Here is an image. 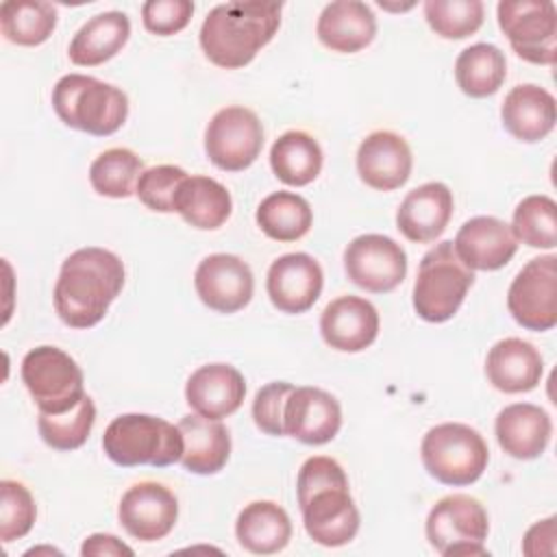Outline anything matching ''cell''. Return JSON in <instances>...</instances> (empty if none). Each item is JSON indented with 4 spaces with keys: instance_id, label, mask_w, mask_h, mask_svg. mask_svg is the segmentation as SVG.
Listing matches in <instances>:
<instances>
[{
    "instance_id": "obj_11",
    "label": "cell",
    "mask_w": 557,
    "mask_h": 557,
    "mask_svg": "<svg viewBox=\"0 0 557 557\" xmlns=\"http://www.w3.org/2000/svg\"><path fill=\"white\" fill-rule=\"evenodd\" d=\"M263 148V126L255 111L246 107L220 109L205 131V152L224 172L250 168Z\"/></svg>"
},
{
    "instance_id": "obj_41",
    "label": "cell",
    "mask_w": 557,
    "mask_h": 557,
    "mask_svg": "<svg viewBox=\"0 0 557 557\" xmlns=\"http://www.w3.org/2000/svg\"><path fill=\"white\" fill-rule=\"evenodd\" d=\"M296 385L287 383V381H274L263 385L252 400V418L255 424L274 437H283L285 435V422H283V413H285V403L287 396L292 394Z\"/></svg>"
},
{
    "instance_id": "obj_2",
    "label": "cell",
    "mask_w": 557,
    "mask_h": 557,
    "mask_svg": "<svg viewBox=\"0 0 557 557\" xmlns=\"http://www.w3.org/2000/svg\"><path fill=\"white\" fill-rule=\"evenodd\" d=\"M296 494L305 531L315 544L337 548L355 540L359 509L348 492V476L333 457H309L298 470Z\"/></svg>"
},
{
    "instance_id": "obj_20",
    "label": "cell",
    "mask_w": 557,
    "mask_h": 557,
    "mask_svg": "<svg viewBox=\"0 0 557 557\" xmlns=\"http://www.w3.org/2000/svg\"><path fill=\"white\" fill-rule=\"evenodd\" d=\"M411 148L398 133L374 131L359 144V178L376 191H392L405 185L411 174Z\"/></svg>"
},
{
    "instance_id": "obj_15",
    "label": "cell",
    "mask_w": 557,
    "mask_h": 557,
    "mask_svg": "<svg viewBox=\"0 0 557 557\" xmlns=\"http://www.w3.org/2000/svg\"><path fill=\"white\" fill-rule=\"evenodd\" d=\"M194 287L209 309L218 313H235L250 302L255 276L244 259L215 252L198 263L194 272Z\"/></svg>"
},
{
    "instance_id": "obj_6",
    "label": "cell",
    "mask_w": 557,
    "mask_h": 557,
    "mask_svg": "<svg viewBox=\"0 0 557 557\" xmlns=\"http://www.w3.org/2000/svg\"><path fill=\"white\" fill-rule=\"evenodd\" d=\"M426 472L453 487H463L481 479L490 450L483 435L461 422H444L426 431L420 446Z\"/></svg>"
},
{
    "instance_id": "obj_13",
    "label": "cell",
    "mask_w": 557,
    "mask_h": 557,
    "mask_svg": "<svg viewBox=\"0 0 557 557\" xmlns=\"http://www.w3.org/2000/svg\"><path fill=\"white\" fill-rule=\"evenodd\" d=\"M344 268L357 287L372 294H387L403 283L407 255L392 237L366 233L346 246Z\"/></svg>"
},
{
    "instance_id": "obj_34",
    "label": "cell",
    "mask_w": 557,
    "mask_h": 557,
    "mask_svg": "<svg viewBox=\"0 0 557 557\" xmlns=\"http://www.w3.org/2000/svg\"><path fill=\"white\" fill-rule=\"evenodd\" d=\"M57 26V9L41 0H7L0 4V30L17 46L44 44Z\"/></svg>"
},
{
    "instance_id": "obj_12",
    "label": "cell",
    "mask_w": 557,
    "mask_h": 557,
    "mask_svg": "<svg viewBox=\"0 0 557 557\" xmlns=\"http://www.w3.org/2000/svg\"><path fill=\"white\" fill-rule=\"evenodd\" d=\"M511 318L529 331H550L557 324V257L531 259L507 292Z\"/></svg>"
},
{
    "instance_id": "obj_43",
    "label": "cell",
    "mask_w": 557,
    "mask_h": 557,
    "mask_svg": "<svg viewBox=\"0 0 557 557\" xmlns=\"http://www.w3.org/2000/svg\"><path fill=\"white\" fill-rule=\"evenodd\" d=\"M555 540H557V518L550 516V518H546V520L535 522V524L524 533L522 553H524L527 557L555 555V550H557Z\"/></svg>"
},
{
    "instance_id": "obj_21",
    "label": "cell",
    "mask_w": 557,
    "mask_h": 557,
    "mask_svg": "<svg viewBox=\"0 0 557 557\" xmlns=\"http://www.w3.org/2000/svg\"><path fill=\"white\" fill-rule=\"evenodd\" d=\"M246 396L242 372L228 363H207L191 372L185 385L187 405L205 418L222 420L235 413Z\"/></svg>"
},
{
    "instance_id": "obj_40",
    "label": "cell",
    "mask_w": 557,
    "mask_h": 557,
    "mask_svg": "<svg viewBox=\"0 0 557 557\" xmlns=\"http://www.w3.org/2000/svg\"><path fill=\"white\" fill-rule=\"evenodd\" d=\"M187 172L178 165H154L141 172L135 194L150 209L159 213L174 211V198Z\"/></svg>"
},
{
    "instance_id": "obj_3",
    "label": "cell",
    "mask_w": 557,
    "mask_h": 557,
    "mask_svg": "<svg viewBox=\"0 0 557 557\" xmlns=\"http://www.w3.org/2000/svg\"><path fill=\"white\" fill-rule=\"evenodd\" d=\"M281 2H224L213 7L200 26L205 57L224 70L248 65L272 41L281 26Z\"/></svg>"
},
{
    "instance_id": "obj_35",
    "label": "cell",
    "mask_w": 557,
    "mask_h": 557,
    "mask_svg": "<svg viewBox=\"0 0 557 557\" xmlns=\"http://www.w3.org/2000/svg\"><path fill=\"white\" fill-rule=\"evenodd\" d=\"M141 172L144 163L133 150L109 148L91 161L89 183L100 196L128 198L131 194H135Z\"/></svg>"
},
{
    "instance_id": "obj_38",
    "label": "cell",
    "mask_w": 557,
    "mask_h": 557,
    "mask_svg": "<svg viewBox=\"0 0 557 557\" xmlns=\"http://www.w3.org/2000/svg\"><path fill=\"white\" fill-rule=\"evenodd\" d=\"M481 0H426L424 17L435 35L444 39H463L474 35L483 24Z\"/></svg>"
},
{
    "instance_id": "obj_28",
    "label": "cell",
    "mask_w": 557,
    "mask_h": 557,
    "mask_svg": "<svg viewBox=\"0 0 557 557\" xmlns=\"http://www.w3.org/2000/svg\"><path fill=\"white\" fill-rule=\"evenodd\" d=\"M131 35V22L122 11H104L87 20L70 41L67 54L74 65L94 67L113 59Z\"/></svg>"
},
{
    "instance_id": "obj_42",
    "label": "cell",
    "mask_w": 557,
    "mask_h": 557,
    "mask_svg": "<svg viewBox=\"0 0 557 557\" xmlns=\"http://www.w3.org/2000/svg\"><path fill=\"white\" fill-rule=\"evenodd\" d=\"M194 13V2L189 0H148L141 4V22L146 30L168 37L181 33Z\"/></svg>"
},
{
    "instance_id": "obj_37",
    "label": "cell",
    "mask_w": 557,
    "mask_h": 557,
    "mask_svg": "<svg viewBox=\"0 0 557 557\" xmlns=\"http://www.w3.org/2000/svg\"><path fill=\"white\" fill-rule=\"evenodd\" d=\"M96 422V405L89 394L65 413H39L37 429L41 440L54 450H76L81 448Z\"/></svg>"
},
{
    "instance_id": "obj_10",
    "label": "cell",
    "mask_w": 557,
    "mask_h": 557,
    "mask_svg": "<svg viewBox=\"0 0 557 557\" xmlns=\"http://www.w3.org/2000/svg\"><path fill=\"white\" fill-rule=\"evenodd\" d=\"M498 26L513 52L537 65L557 59V9L550 0H503L496 7Z\"/></svg>"
},
{
    "instance_id": "obj_25",
    "label": "cell",
    "mask_w": 557,
    "mask_h": 557,
    "mask_svg": "<svg viewBox=\"0 0 557 557\" xmlns=\"http://www.w3.org/2000/svg\"><path fill=\"white\" fill-rule=\"evenodd\" d=\"M500 120L509 135L533 144L544 139L557 122V104L548 89L522 83L511 87L500 107Z\"/></svg>"
},
{
    "instance_id": "obj_23",
    "label": "cell",
    "mask_w": 557,
    "mask_h": 557,
    "mask_svg": "<svg viewBox=\"0 0 557 557\" xmlns=\"http://www.w3.org/2000/svg\"><path fill=\"white\" fill-rule=\"evenodd\" d=\"M544 374L540 350L520 337L496 342L485 357L487 381L505 394H522L537 387Z\"/></svg>"
},
{
    "instance_id": "obj_7",
    "label": "cell",
    "mask_w": 557,
    "mask_h": 557,
    "mask_svg": "<svg viewBox=\"0 0 557 557\" xmlns=\"http://www.w3.org/2000/svg\"><path fill=\"white\" fill-rule=\"evenodd\" d=\"M472 283L474 272L461 263L453 242H440L418 265L413 309L426 322H446L457 313Z\"/></svg>"
},
{
    "instance_id": "obj_5",
    "label": "cell",
    "mask_w": 557,
    "mask_h": 557,
    "mask_svg": "<svg viewBox=\"0 0 557 557\" xmlns=\"http://www.w3.org/2000/svg\"><path fill=\"white\" fill-rule=\"evenodd\" d=\"M102 448L122 468H165L181 461L185 442L178 424L148 413H122L104 429Z\"/></svg>"
},
{
    "instance_id": "obj_17",
    "label": "cell",
    "mask_w": 557,
    "mask_h": 557,
    "mask_svg": "<svg viewBox=\"0 0 557 557\" xmlns=\"http://www.w3.org/2000/svg\"><path fill=\"white\" fill-rule=\"evenodd\" d=\"M285 435L320 446L331 442L342 426V407L335 396L320 387H294L285 403Z\"/></svg>"
},
{
    "instance_id": "obj_27",
    "label": "cell",
    "mask_w": 557,
    "mask_h": 557,
    "mask_svg": "<svg viewBox=\"0 0 557 557\" xmlns=\"http://www.w3.org/2000/svg\"><path fill=\"white\" fill-rule=\"evenodd\" d=\"M178 429L185 442L181 463L187 472L215 474L226 466L231 455V435L220 420L189 413L181 418Z\"/></svg>"
},
{
    "instance_id": "obj_31",
    "label": "cell",
    "mask_w": 557,
    "mask_h": 557,
    "mask_svg": "<svg viewBox=\"0 0 557 557\" xmlns=\"http://www.w3.org/2000/svg\"><path fill=\"white\" fill-rule=\"evenodd\" d=\"M270 168L285 185H309L322 170V148L309 133L287 131L270 148Z\"/></svg>"
},
{
    "instance_id": "obj_22",
    "label": "cell",
    "mask_w": 557,
    "mask_h": 557,
    "mask_svg": "<svg viewBox=\"0 0 557 557\" xmlns=\"http://www.w3.org/2000/svg\"><path fill=\"white\" fill-rule=\"evenodd\" d=\"M450 218L453 191L444 183L431 181L403 198L396 211V226L409 242L429 244L446 231Z\"/></svg>"
},
{
    "instance_id": "obj_30",
    "label": "cell",
    "mask_w": 557,
    "mask_h": 557,
    "mask_svg": "<svg viewBox=\"0 0 557 557\" xmlns=\"http://www.w3.org/2000/svg\"><path fill=\"white\" fill-rule=\"evenodd\" d=\"M174 211L194 228H220L231 211L233 200L228 189L211 176H187L174 198Z\"/></svg>"
},
{
    "instance_id": "obj_9",
    "label": "cell",
    "mask_w": 557,
    "mask_h": 557,
    "mask_svg": "<svg viewBox=\"0 0 557 557\" xmlns=\"http://www.w3.org/2000/svg\"><path fill=\"white\" fill-rule=\"evenodd\" d=\"M22 381L39 413H65L85 396L83 370L57 346H37L22 359Z\"/></svg>"
},
{
    "instance_id": "obj_36",
    "label": "cell",
    "mask_w": 557,
    "mask_h": 557,
    "mask_svg": "<svg viewBox=\"0 0 557 557\" xmlns=\"http://www.w3.org/2000/svg\"><path fill=\"white\" fill-rule=\"evenodd\" d=\"M511 233L518 242L531 248H555L557 246V205L550 196L535 194L527 196L513 209Z\"/></svg>"
},
{
    "instance_id": "obj_8",
    "label": "cell",
    "mask_w": 557,
    "mask_h": 557,
    "mask_svg": "<svg viewBox=\"0 0 557 557\" xmlns=\"http://www.w3.org/2000/svg\"><path fill=\"white\" fill-rule=\"evenodd\" d=\"M426 540L442 557L490 555L485 540L490 518L485 507L468 494H448L440 498L426 516Z\"/></svg>"
},
{
    "instance_id": "obj_26",
    "label": "cell",
    "mask_w": 557,
    "mask_h": 557,
    "mask_svg": "<svg viewBox=\"0 0 557 557\" xmlns=\"http://www.w3.org/2000/svg\"><path fill=\"white\" fill-rule=\"evenodd\" d=\"M315 35L329 50L352 54L372 44L376 17L366 2L335 0L322 9Z\"/></svg>"
},
{
    "instance_id": "obj_32",
    "label": "cell",
    "mask_w": 557,
    "mask_h": 557,
    "mask_svg": "<svg viewBox=\"0 0 557 557\" xmlns=\"http://www.w3.org/2000/svg\"><path fill=\"white\" fill-rule=\"evenodd\" d=\"M507 76V61L494 44H472L455 61V81L470 98H487L498 91Z\"/></svg>"
},
{
    "instance_id": "obj_39",
    "label": "cell",
    "mask_w": 557,
    "mask_h": 557,
    "mask_svg": "<svg viewBox=\"0 0 557 557\" xmlns=\"http://www.w3.org/2000/svg\"><path fill=\"white\" fill-rule=\"evenodd\" d=\"M37 518L35 498L17 481L4 479L0 483V540L4 544L24 537Z\"/></svg>"
},
{
    "instance_id": "obj_4",
    "label": "cell",
    "mask_w": 557,
    "mask_h": 557,
    "mask_svg": "<svg viewBox=\"0 0 557 557\" xmlns=\"http://www.w3.org/2000/svg\"><path fill=\"white\" fill-rule=\"evenodd\" d=\"M52 109L65 126L107 137L126 122L128 98L120 87L94 76L65 74L52 87Z\"/></svg>"
},
{
    "instance_id": "obj_1",
    "label": "cell",
    "mask_w": 557,
    "mask_h": 557,
    "mask_svg": "<svg viewBox=\"0 0 557 557\" xmlns=\"http://www.w3.org/2000/svg\"><path fill=\"white\" fill-rule=\"evenodd\" d=\"M122 259L98 246L74 250L63 263L54 283V309L72 329L96 326L124 287Z\"/></svg>"
},
{
    "instance_id": "obj_19",
    "label": "cell",
    "mask_w": 557,
    "mask_h": 557,
    "mask_svg": "<svg viewBox=\"0 0 557 557\" xmlns=\"http://www.w3.org/2000/svg\"><path fill=\"white\" fill-rule=\"evenodd\" d=\"M379 311L361 296H339L320 315L322 339L339 352L366 350L379 335Z\"/></svg>"
},
{
    "instance_id": "obj_33",
    "label": "cell",
    "mask_w": 557,
    "mask_h": 557,
    "mask_svg": "<svg viewBox=\"0 0 557 557\" xmlns=\"http://www.w3.org/2000/svg\"><path fill=\"white\" fill-rule=\"evenodd\" d=\"M259 228L276 242H296L305 237L313 224L311 205L294 191H274L257 207Z\"/></svg>"
},
{
    "instance_id": "obj_14",
    "label": "cell",
    "mask_w": 557,
    "mask_h": 557,
    "mask_svg": "<svg viewBox=\"0 0 557 557\" xmlns=\"http://www.w3.org/2000/svg\"><path fill=\"white\" fill-rule=\"evenodd\" d=\"M117 520L131 537L157 542L174 529L178 520V500L165 485L141 481L122 494Z\"/></svg>"
},
{
    "instance_id": "obj_44",
    "label": "cell",
    "mask_w": 557,
    "mask_h": 557,
    "mask_svg": "<svg viewBox=\"0 0 557 557\" xmlns=\"http://www.w3.org/2000/svg\"><path fill=\"white\" fill-rule=\"evenodd\" d=\"M81 555L83 557H102V555L104 557H122V555L133 557L135 550L111 533H94L83 542Z\"/></svg>"
},
{
    "instance_id": "obj_18",
    "label": "cell",
    "mask_w": 557,
    "mask_h": 557,
    "mask_svg": "<svg viewBox=\"0 0 557 557\" xmlns=\"http://www.w3.org/2000/svg\"><path fill=\"white\" fill-rule=\"evenodd\" d=\"M453 248L466 268L490 272L513 259L518 239L507 222L494 215H476L457 231Z\"/></svg>"
},
{
    "instance_id": "obj_29",
    "label": "cell",
    "mask_w": 557,
    "mask_h": 557,
    "mask_svg": "<svg viewBox=\"0 0 557 557\" xmlns=\"http://www.w3.org/2000/svg\"><path fill=\"white\" fill-rule=\"evenodd\" d=\"M235 535L239 546L248 553L274 555L289 544L292 520L281 505L272 500H255L239 511Z\"/></svg>"
},
{
    "instance_id": "obj_16",
    "label": "cell",
    "mask_w": 557,
    "mask_h": 557,
    "mask_svg": "<svg viewBox=\"0 0 557 557\" xmlns=\"http://www.w3.org/2000/svg\"><path fill=\"white\" fill-rule=\"evenodd\" d=\"M324 274L307 252H287L272 261L265 289L272 305L283 313H305L320 298Z\"/></svg>"
},
{
    "instance_id": "obj_24",
    "label": "cell",
    "mask_w": 557,
    "mask_h": 557,
    "mask_svg": "<svg viewBox=\"0 0 557 557\" xmlns=\"http://www.w3.org/2000/svg\"><path fill=\"white\" fill-rule=\"evenodd\" d=\"M498 446L513 459L540 457L553 433L550 416L531 403H513L498 411L494 422Z\"/></svg>"
}]
</instances>
